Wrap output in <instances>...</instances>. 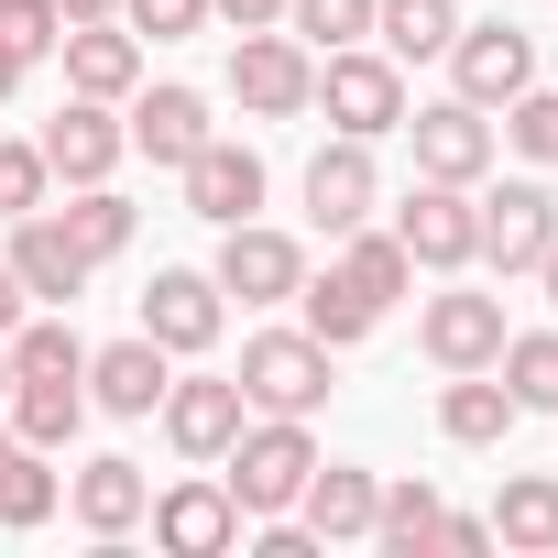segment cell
<instances>
[{"mask_svg": "<svg viewBox=\"0 0 558 558\" xmlns=\"http://www.w3.org/2000/svg\"><path fill=\"white\" fill-rule=\"evenodd\" d=\"M514 416H525V405H514L504 384H482V373H449V395H438V427H449L460 449H493Z\"/></svg>", "mask_w": 558, "mask_h": 558, "instance_id": "484cf974", "label": "cell"}, {"mask_svg": "<svg viewBox=\"0 0 558 558\" xmlns=\"http://www.w3.org/2000/svg\"><path fill=\"white\" fill-rule=\"evenodd\" d=\"M23 77H34V66H23V56H12V45H0V99H12V88H23Z\"/></svg>", "mask_w": 558, "mask_h": 558, "instance_id": "7bdbcfd3", "label": "cell"}, {"mask_svg": "<svg viewBox=\"0 0 558 558\" xmlns=\"http://www.w3.org/2000/svg\"><path fill=\"white\" fill-rule=\"evenodd\" d=\"M449 34H460V0H373V45H384L395 66L449 56Z\"/></svg>", "mask_w": 558, "mask_h": 558, "instance_id": "cb8c5ba5", "label": "cell"}, {"mask_svg": "<svg viewBox=\"0 0 558 558\" xmlns=\"http://www.w3.org/2000/svg\"><path fill=\"white\" fill-rule=\"evenodd\" d=\"M296 307H307V340H329V351L373 340V318H384L362 286H340V274H307V286H296Z\"/></svg>", "mask_w": 558, "mask_h": 558, "instance_id": "f1b7e54d", "label": "cell"}, {"mask_svg": "<svg viewBox=\"0 0 558 558\" xmlns=\"http://www.w3.org/2000/svg\"><path fill=\"white\" fill-rule=\"evenodd\" d=\"M56 34H66V23H56V0H0V45H12L23 66L56 56Z\"/></svg>", "mask_w": 558, "mask_h": 558, "instance_id": "8d00e7d4", "label": "cell"}, {"mask_svg": "<svg viewBox=\"0 0 558 558\" xmlns=\"http://www.w3.org/2000/svg\"><path fill=\"white\" fill-rule=\"evenodd\" d=\"M143 340H165V351H208V340H219V274L165 263L154 286H143Z\"/></svg>", "mask_w": 558, "mask_h": 558, "instance_id": "2e32d148", "label": "cell"}, {"mask_svg": "<svg viewBox=\"0 0 558 558\" xmlns=\"http://www.w3.org/2000/svg\"><path fill=\"white\" fill-rule=\"evenodd\" d=\"M405 132H416V175H438V186H471V175L493 165V121H482L471 99H438V110H416Z\"/></svg>", "mask_w": 558, "mask_h": 558, "instance_id": "e0dca14e", "label": "cell"}, {"mask_svg": "<svg viewBox=\"0 0 558 558\" xmlns=\"http://www.w3.org/2000/svg\"><path fill=\"white\" fill-rule=\"evenodd\" d=\"M56 219H66V241H77L88 263H110V252H132V197H110V186H77V197H66Z\"/></svg>", "mask_w": 558, "mask_h": 558, "instance_id": "1f68e13d", "label": "cell"}, {"mask_svg": "<svg viewBox=\"0 0 558 558\" xmlns=\"http://www.w3.org/2000/svg\"><path fill=\"white\" fill-rule=\"evenodd\" d=\"M77 416H88V373H23L12 384V438L23 449H66Z\"/></svg>", "mask_w": 558, "mask_h": 558, "instance_id": "603a6c76", "label": "cell"}, {"mask_svg": "<svg viewBox=\"0 0 558 558\" xmlns=\"http://www.w3.org/2000/svg\"><path fill=\"white\" fill-rule=\"evenodd\" d=\"M504 143H514L525 165H558V88H514V99H504Z\"/></svg>", "mask_w": 558, "mask_h": 558, "instance_id": "e575fe53", "label": "cell"}, {"mask_svg": "<svg viewBox=\"0 0 558 558\" xmlns=\"http://www.w3.org/2000/svg\"><path fill=\"white\" fill-rule=\"evenodd\" d=\"M45 186H56L45 143H0V219H23V208H45Z\"/></svg>", "mask_w": 558, "mask_h": 558, "instance_id": "d590c367", "label": "cell"}, {"mask_svg": "<svg viewBox=\"0 0 558 558\" xmlns=\"http://www.w3.org/2000/svg\"><path fill=\"white\" fill-rule=\"evenodd\" d=\"M241 427H252V405H241V373H197V384H165V438H175L186 460H219Z\"/></svg>", "mask_w": 558, "mask_h": 558, "instance_id": "30bf717a", "label": "cell"}, {"mask_svg": "<svg viewBox=\"0 0 558 558\" xmlns=\"http://www.w3.org/2000/svg\"><path fill=\"white\" fill-rule=\"evenodd\" d=\"M165 362H175L165 340H110V351H88V405H110V416H154L165 384H175Z\"/></svg>", "mask_w": 558, "mask_h": 558, "instance_id": "ffe728a7", "label": "cell"}, {"mask_svg": "<svg viewBox=\"0 0 558 558\" xmlns=\"http://www.w3.org/2000/svg\"><path fill=\"white\" fill-rule=\"evenodd\" d=\"M307 219L340 241V230H362L373 219V143H318V165H307Z\"/></svg>", "mask_w": 558, "mask_h": 558, "instance_id": "ac0fdd59", "label": "cell"}, {"mask_svg": "<svg viewBox=\"0 0 558 558\" xmlns=\"http://www.w3.org/2000/svg\"><path fill=\"white\" fill-rule=\"evenodd\" d=\"M340 286H362L373 307H395V296L416 286V263H405L395 230H340Z\"/></svg>", "mask_w": 558, "mask_h": 558, "instance_id": "83f0119b", "label": "cell"}, {"mask_svg": "<svg viewBox=\"0 0 558 558\" xmlns=\"http://www.w3.org/2000/svg\"><path fill=\"white\" fill-rule=\"evenodd\" d=\"M66 504H77V525H88L99 547H121V536L154 514V482H143V460H88V471L66 482Z\"/></svg>", "mask_w": 558, "mask_h": 558, "instance_id": "44dd1931", "label": "cell"}, {"mask_svg": "<svg viewBox=\"0 0 558 558\" xmlns=\"http://www.w3.org/2000/svg\"><path fill=\"white\" fill-rule=\"evenodd\" d=\"M12 274H23V296H56V307H77V286H88L99 263L66 241V219H56V208H23V219H12Z\"/></svg>", "mask_w": 558, "mask_h": 558, "instance_id": "9a60e30c", "label": "cell"}, {"mask_svg": "<svg viewBox=\"0 0 558 558\" xmlns=\"http://www.w3.org/2000/svg\"><path fill=\"white\" fill-rule=\"evenodd\" d=\"M493 373H504V395L525 405V416H558V329H504V351H493Z\"/></svg>", "mask_w": 558, "mask_h": 558, "instance_id": "4316f807", "label": "cell"}, {"mask_svg": "<svg viewBox=\"0 0 558 558\" xmlns=\"http://www.w3.org/2000/svg\"><path fill=\"white\" fill-rule=\"evenodd\" d=\"M56 56H66V88L77 99H132L143 88V34H121V12L110 23H66Z\"/></svg>", "mask_w": 558, "mask_h": 558, "instance_id": "8fae6325", "label": "cell"}, {"mask_svg": "<svg viewBox=\"0 0 558 558\" xmlns=\"http://www.w3.org/2000/svg\"><path fill=\"white\" fill-rule=\"evenodd\" d=\"M121 132H132V154H154V165H186V154L208 143V99H197V88H143Z\"/></svg>", "mask_w": 558, "mask_h": 558, "instance_id": "7402d4cb", "label": "cell"}, {"mask_svg": "<svg viewBox=\"0 0 558 558\" xmlns=\"http://www.w3.org/2000/svg\"><path fill=\"white\" fill-rule=\"evenodd\" d=\"M493 547H525V558L558 547V482H547V471H514V482H504V504H493Z\"/></svg>", "mask_w": 558, "mask_h": 558, "instance_id": "d4e9b609", "label": "cell"}, {"mask_svg": "<svg viewBox=\"0 0 558 558\" xmlns=\"http://www.w3.org/2000/svg\"><path fill=\"white\" fill-rule=\"evenodd\" d=\"M286 23H296V45L340 56V45H373V0H286Z\"/></svg>", "mask_w": 558, "mask_h": 558, "instance_id": "d6a6232c", "label": "cell"}, {"mask_svg": "<svg viewBox=\"0 0 558 558\" xmlns=\"http://www.w3.org/2000/svg\"><path fill=\"white\" fill-rule=\"evenodd\" d=\"M121 23H132V34H154V45H175V34H197V23H208V0H121Z\"/></svg>", "mask_w": 558, "mask_h": 558, "instance_id": "74e56055", "label": "cell"}, {"mask_svg": "<svg viewBox=\"0 0 558 558\" xmlns=\"http://www.w3.org/2000/svg\"><path fill=\"white\" fill-rule=\"evenodd\" d=\"M514 88H536V45H525L514 23H460V34H449V99L504 110Z\"/></svg>", "mask_w": 558, "mask_h": 558, "instance_id": "5b68a950", "label": "cell"}, {"mask_svg": "<svg viewBox=\"0 0 558 558\" xmlns=\"http://www.w3.org/2000/svg\"><path fill=\"white\" fill-rule=\"evenodd\" d=\"M373 504H384V482H373V471L318 460V471H307V493H296V525H307L318 547H362V536H373Z\"/></svg>", "mask_w": 558, "mask_h": 558, "instance_id": "5bb4252c", "label": "cell"}, {"mask_svg": "<svg viewBox=\"0 0 558 558\" xmlns=\"http://www.w3.org/2000/svg\"><path fill=\"white\" fill-rule=\"evenodd\" d=\"M12 318H23V274L0 263V340H12Z\"/></svg>", "mask_w": 558, "mask_h": 558, "instance_id": "60d3db41", "label": "cell"}, {"mask_svg": "<svg viewBox=\"0 0 558 558\" xmlns=\"http://www.w3.org/2000/svg\"><path fill=\"white\" fill-rule=\"evenodd\" d=\"M56 471H45V449H12V460H0V525H45L56 514Z\"/></svg>", "mask_w": 558, "mask_h": 558, "instance_id": "836d02e7", "label": "cell"}, {"mask_svg": "<svg viewBox=\"0 0 558 558\" xmlns=\"http://www.w3.org/2000/svg\"><path fill=\"white\" fill-rule=\"evenodd\" d=\"M219 460H230V504L263 525V514H296V493H307V471H318V438H307V416H263V427H241Z\"/></svg>", "mask_w": 558, "mask_h": 558, "instance_id": "6da1fadb", "label": "cell"}, {"mask_svg": "<svg viewBox=\"0 0 558 558\" xmlns=\"http://www.w3.org/2000/svg\"><path fill=\"white\" fill-rule=\"evenodd\" d=\"M536 286H547V307H558V241H547V252H536Z\"/></svg>", "mask_w": 558, "mask_h": 558, "instance_id": "ee69618b", "label": "cell"}, {"mask_svg": "<svg viewBox=\"0 0 558 558\" xmlns=\"http://www.w3.org/2000/svg\"><path fill=\"white\" fill-rule=\"evenodd\" d=\"M318 99H329V121H340L351 143L405 132V66H395L384 45H340V56L318 66Z\"/></svg>", "mask_w": 558, "mask_h": 558, "instance_id": "3957f363", "label": "cell"}, {"mask_svg": "<svg viewBox=\"0 0 558 558\" xmlns=\"http://www.w3.org/2000/svg\"><path fill=\"white\" fill-rule=\"evenodd\" d=\"M208 12H219L230 34H263V23H286V0H208Z\"/></svg>", "mask_w": 558, "mask_h": 558, "instance_id": "ab89813d", "label": "cell"}, {"mask_svg": "<svg viewBox=\"0 0 558 558\" xmlns=\"http://www.w3.org/2000/svg\"><path fill=\"white\" fill-rule=\"evenodd\" d=\"M438 514H449V504H438V482H384L373 536H384L395 558H427V547H438Z\"/></svg>", "mask_w": 558, "mask_h": 558, "instance_id": "f546056e", "label": "cell"}, {"mask_svg": "<svg viewBox=\"0 0 558 558\" xmlns=\"http://www.w3.org/2000/svg\"><path fill=\"white\" fill-rule=\"evenodd\" d=\"M0 362H12V384H23V373H88V340H77L66 318H12Z\"/></svg>", "mask_w": 558, "mask_h": 558, "instance_id": "4dcf8cb0", "label": "cell"}, {"mask_svg": "<svg viewBox=\"0 0 558 558\" xmlns=\"http://www.w3.org/2000/svg\"><path fill=\"white\" fill-rule=\"evenodd\" d=\"M547 241H558V197L525 175V186H493V197H482V252H471V263H493V274H536Z\"/></svg>", "mask_w": 558, "mask_h": 558, "instance_id": "ba28073f", "label": "cell"}, {"mask_svg": "<svg viewBox=\"0 0 558 558\" xmlns=\"http://www.w3.org/2000/svg\"><path fill=\"white\" fill-rule=\"evenodd\" d=\"M493 351H504V296H438L427 307V362L438 373H493Z\"/></svg>", "mask_w": 558, "mask_h": 558, "instance_id": "d6986e66", "label": "cell"}, {"mask_svg": "<svg viewBox=\"0 0 558 558\" xmlns=\"http://www.w3.org/2000/svg\"><path fill=\"white\" fill-rule=\"evenodd\" d=\"M230 99H241L252 121H296V110L318 99V56H307L296 34H274V23H263V34L230 45Z\"/></svg>", "mask_w": 558, "mask_h": 558, "instance_id": "277c9868", "label": "cell"}, {"mask_svg": "<svg viewBox=\"0 0 558 558\" xmlns=\"http://www.w3.org/2000/svg\"><path fill=\"white\" fill-rule=\"evenodd\" d=\"M493 547V514H438V547L427 558H482Z\"/></svg>", "mask_w": 558, "mask_h": 558, "instance_id": "f35d334b", "label": "cell"}, {"mask_svg": "<svg viewBox=\"0 0 558 558\" xmlns=\"http://www.w3.org/2000/svg\"><path fill=\"white\" fill-rule=\"evenodd\" d=\"M241 405L252 416H318L329 405V340H307V329L241 340Z\"/></svg>", "mask_w": 558, "mask_h": 558, "instance_id": "7a4b0ae2", "label": "cell"}, {"mask_svg": "<svg viewBox=\"0 0 558 558\" xmlns=\"http://www.w3.org/2000/svg\"><path fill=\"white\" fill-rule=\"evenodd\" d=\"M175 175H186V208H197V219H219V230L263 208V154H252V143H219V132H208Z\"/></svg>", "mask_w": 558, "mask_h": 558, "instance_id": "4fadbf2b", "label": "cell"}, {"mask_svg": "<svg viewBox=\"0 0 558 558\" xmlns=\"http://www.w3.org/2000/svg\"><path fill=\"white\" fill-rule=\"evenodd\" d=\"M307 286V252L286 241V230H263V219H230L219 230V296H241V307H286Z\"/></svg>", "mask_w": 558, "mask_h": 558, "instance_id": "52a82bcc", "label": "cell"}, {"mask_svg": "<svg viewBox=\"0 0 558 558\" xmlns=\"http://www.w3.org/2000/svg\"><path fill=\"white\" fill-rule=\"evenodd\" d=\"M121 0H56V23H110Z\"/></svg>", "mask_w": 558, "mask_h": 558, "instance_id": "b9f144b4", "label": "cell"}, {"mask_svg": "<svg viewBox=\"0 0 558 558\" xmlns=\"http://www.w3.org/2000/svg\"><path fill=\"white\" fill-rule=\"evenodd\" d=\"M0 405H12V362H0Z\"/></svg>", "mask_w": 558, "mask_h": 558, "instance_id": "f6af8a7d", "label": "cell"}, {"mask_svg": "<svg viewBox=\"0 0 558 558\" xmlns=\"http://www.w3.org/2000/svg\"><path fill=\"white\" fill-rule=\"evenodd\" d=\"M395 241H405V263H427V274H460V263L482 252V208H471V186H438V175H416V197L395 208Z\"/></svg>", "mask_w": 558, "mask_h": 558, "instance_id": "8992f818", "label": "cell"}, {"mask_svg": "<svg viewBox=\"0 0 558 558\" xmlns=\"http://www.w3.org/2000/svg\"><path fill=\"white\" fill-rule=\"evenodd\" d=\"M121 154H132V132L110 121V99H66V110L45 121V165H56L66 186H110Z\"/></svg>", "mask_w": 558, "mask_h": 558, "instance_id": "7c38bea8", "label": "cell"}, {"mask_svg": "<svg viewBox=\"0 0 558 558\" xmlns=\"http://www.w3.org/2000/svg\"><path fill=\"white\" fill-rule=\"evenodd\" d=\"M154 547H165V558H230V547H241L230 482H175V493H154Z\"/></svg>", "mask_w": 558, "mask_h": 558, "instance_id": "9c48e42d", "label": "cell"}]
</instances>
